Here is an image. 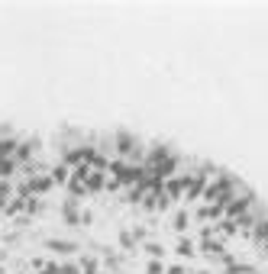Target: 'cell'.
Listing matches in <instances>:
<instances>
[{
	"label": "cell",
	"instance_id": "6da1fadb",
	"mask_svg": "<svg viewBox=\"0 0 268 274\" xmlns=\"http://www.w3.org/2000/svg\"><path fill=\"white\" fill-rule=\"evenodd\" d=\"M52 184H55V181H52V174H36V178L29 181V190L36 193V197H46V193L52 190Z\"/></svg>",
	"mask_w": 268,
	"mask_h": 274
},
{
	"label": "cell",
	"instance_id": "7a4b0ae2",
	"mask_svg": "<svg viewBox=\"0 0 268 274\" xmlns=\"http://www.w3.org/2000/svg\"><path fill=\"white\" fill-rule=\"evenodd\" d=\"M49 252H55V255H75L78 245H75V242H61V239H52V242H49Z\"/></svg>",
	"mask_w": 268,
	"mask_h": 274
},
{
	"label": "cell",
	"instance_id": "3957f363",
	"mask_svg": "<svg viewBox=\"0 0 268 274\" xmlns=\"http://www.w3.org/2000/svg\"><path fill=\"white\" fill-rule=\"evenodd\" d=\"M32 268L39 271V274H58L61 264H58V261H52V258H36V261H32Z\"/></svg>",
	"mask_w": 268,
	"mask_h": 274
},
{
	"label": "cell",
	"instance_id": "277c9868",
	"mask_svg": "<svg viewBox=\"0 0 268 274\" xmlns=\"http://www.w3.org/2000/svg\"><path fill=\"white\" fill-rule=\"evenodd\" d=\"M58 274H81V264H75V261H61Z\"/></svg>",
	"mask_w": 268,
	"mask_h": 274
}]
</instances>
